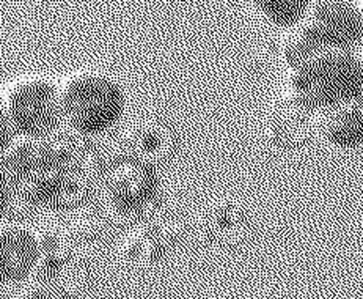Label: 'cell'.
Instances as JSON below:
<instances>
[{
  "label": "cell",
  "mask_w": 363,
  "mask_h": 299,
  "mask_svg": "<svg viewBox=\"0 0 363 299\" xmlns=\"http://www.w3.org/2000/svg\"><path fill=\"white\" fill-rule=\"evenodd\" d=\"M82 142L65 131L49 137H13L0 158V173L13 202L45 210L72 203L91 175Z\"/></svg>",
  "instance_id": "1"
},
{
  "label": "cell",
  "mask_w": 363,
  "mask_h": 299,
  "mask_svg": "<svg viewBox=\"0 0 363 299\" xmlns=\"http://www.w3.org/2000/svg\"><path fill=\"white\" fill-rule=\"evenodd\" d=\"M63 131L89 142L112 133L128 114L126 85L112 71L81 67L59 77Z\"/></svg>",
  "instance_id": "2"
},
{
  "label": "cell",
  "mask_w": 363,
  "mask_h": 299,
  "mask_svg": "<svg viewBox=\"0 0 363 299\" xmlns=\"http://www.w3.org/2000/svg\"><path fill=\"white\" fill-rule=\"evenodd\" d=\"M285 98L315 116L363 94L360 49H321L286 70Z\"/></svg>",
  "instance_id": "3"
},
{
  "label": "cell",
  "mask_w": 363,
  "mask_h": 299,
  "mask_svg": "<svg viewBox=\"0 0 363 299\" xmlns=\"http://www.w3.org/2000/svg\"><path fill=\"white\" fill-rule=\"evenodd\" d=\"M360 0H315L294 27L283 32L280 55L285 68L321 49H362Z\"/></svg>",
  "instance_id": "4"
},
{
  "label": "cell",
  "mask_w": 363,
  "mask_h": 299,
  "mask_svg": "<svg viewBox=\"0 0 363 299\" xmlns=\"http://www.w3.org/2000/svg\"><path fill=\"white\" fill-rule=\"evenodd\" d=\"M13 137H49L63 133L60 81L49 72L26 71L0 87Z\"/></svg>",
  "instance_id": "5"
},
{
  "label": "cell",
  "mask_w": 363,
  "mask_h": 299,
  "mask_svg": "<svg viewBox=\"0 0 363 299\" xmlns=\"http://www.w3.org/2000/svg\"><path fill=\"white\" fill-rule=\"evenodd\" d=\"M155 167L134 153L106 167L99 180L104 202L125 214L143 208L156 191Z\"/></svg>",
  "instance_id": "6"
},
{
  "label": "cell",
  "mask_w": 363,
  "mask_h": 299,
  "mask_svg": "<svg viewBox=\"0 0 363 299\" xmlns=\"http://www.w3.org/2000/svg\"><path fill=\"white\" fill-rule=\"evenodd\" d=\"M41 247V233L16 219H0V286L27 277Z\"/></svg>",
  "instance_id": "7"
},
{
  "label": "cell",
  "mask_w": 363,
  "mask_h": 299,
  "mask_svg": "<svg viewBox=\"0 0 363 299\" xmlns=\"http://www.w3.org/2000/svg\"><path fill=\"white\" fill-rule=\"evenodd\" d=\"M313 128L323 141L337 150L363 147V94L313 116Z\"/></svg>",
  "instance_id": "8"
},
{
  "label": "cell",
  "mask_w": 363,
  "mask_h": 299,
  "mask_svg": "<svg viewBox=\"0 0 363 299\" xmlns=\"http://www.w3.org/2000/svg\"><path fill=\"white\" fill-rule=\"evenodd\" d=\"M245 2L266 24L285 32L299 23L315 0H245Z\"/></svg>",
  "instance_id": "9"
},
{
  "label": "cell",
  "mask_w": 363,
  "mask_h": 299,
  "mask_svg": "<svg viewBox=\"0 0 363 299\" xmlns=\"http://www.w3.org/2000/svg\"><path fill=\"white\" fill-rule=\"evenodd\" d=\"M133 153L145 161L155 164L164 159L172 148L170 133L157 121H142L133 133Z\"/></svg>",
  "instance_id": "10"
},
{
  "label": "cell",
  "mask_w": 363,
  "mask_h": 299,
  "mask_svg": "<svg viewBox=\"0 0 363 299\" xmlns=\"http://www.w3.org/2000/svg\"><path fill=\"white\" fill-rule=\"evenodd\" d=\"M11 141H13V133L9 126V121H6L4 106H2V98H0V158H2L5 150L9 148Z\"/></svg>",
  "instance_id": "11"
},
{
  "label": "cell",
  "mask_w": 363,
  "mask_h": 299,
  "mask_svg": "<svg viewBox=\"0 0 363 299\" xmlns=\"http://www.w3.org/2000/svg\"><path fill=\"white\" fill-rule=\"evenodd\" d=\"M11 205H13V197L10 192V187L6 185L2 173H0V219L6 217V213H9Z\"/></svg>",
  "instance_id": "12"
},
{
  "label": "cell",
  "mask_w": 363,
  "mask_h": 299,
  "mask_svg": "<svg viewBox=\"0 0 363 299\" xmlns=\"http://www.w3.org/2000/svg\"><path fill=\"white\" fill-rule=\"evenodd\" d=\"M360 4H362V6H363V0H360Z\"/></svg>",
  "instance_id": "13"
}]
</instances>
